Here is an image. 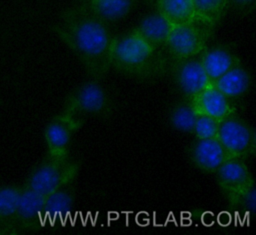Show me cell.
<instances>
[{
  "instance_id": "6da1fadb",
  "label": "cell",
  "mask_w": 256,
  "mask_h": 235,
  "mask_svg": "<svg viewBox=\"0 0 256 235\" xmlns=\"http://www.w3.org/2000/svg\"><path fill=\"white\" fill-rule=\"evenodd\" d=\"M56 33L93 76L103 75L111 66L110 54L115 37L107 23L89 7L78 6L64 12Z\"/></svg>"
},
{
  "instance_id": "7a4b0ae2",
  "label": "cell",
  "mask_w": 256,
  "mask_h": 235,
  "mask_svg": "<svg viewBox=\"0 0 256 235\" xmlns=\"http://www.w3.org/2000/svg\"><path fill=\"white\" fill-rule=\"evenodd\" d=\"M78 172V164L68 156L47 155L30 171L24 183L42 196L69 185Z\"/></svg>"
},
{
  "instance_id": "3957f363",
  "label": "cell",
  "mask_w": 256,
  "mask_h": 235,
  "mask_svg": "<svg viewBox=\"0 0 256 235\" xmlns=\"http://www.w3.org/2000/svg\"><path fill=\"white\" fill-rule=\"evenodd\" d=\"M155 57L156 51L133 30L114 38L110 65L128 73H143L152 66Z\"/></svg>"
},
{
  "instance_id": "277c9868",
  "label": "cell",
  "mask_w": 256,
  "mask_h": 235,
  "mask_svg": "<svg viewBox=\"0 0 256 235\" xmlns=\"http://www.w3.org/2000/svg\"><path fill=\"white\" fill-rule=\"evenodd\" d=\"M212 26L198 18L185 24L172 25L166 48L177 60L198 55L206 47L209 30Z\"/></svg>"
},
{
  "instance_id": "5b68a950",
  "label": "cell",
  "mask_w": 256,
  "mask_h": 235,
  "mask_svg": "<svg viewBox=\"0 0 256 235\" xmlns=\"http://www.w3.org/2000/svg\"><path fill=\"white\" fill-rule=\"evenodd\" d=\"M217 139L232 157L243 159L254 154L256 137L253 128L234 115L219 122Z\"/></svg>"
},
{
  "instance_id": "8992f818",
  "label": "cell",
  "mask_w": 256,
  "mask_h": 235,
  "mask_svg": "<svg viewBox=\"0 0 256 235\" xmlns=\"http://www.w3.org/2000/svg\"><path fill=\"white\" fill-rule=\"evenodd\" d=\"M110 108L109 96L104 87L97 81H88L78 86L70 95L66 111L74 115L106 114Z\"/></svg>"
},
{
  "instance_id": "52a82bcc",
  "label": "cell",
  "mask_w": 256,
  "mask_h": 235,
  "mask_svg": "<svg viewBox=\"0 0 256 235\" xmlns=\"http://www.w3.org/2000/svg\"><path fill=\"white\" fill-rule=\"evenodd\" d=\"M80 127L77 116L69 111L56 115L45 127L44 141L52 156H66L75 131Z\"/></svg>"
},
{
  "instance_id": "ba28073f",
  "label": "cell",
  "mask_w": 256,
  "mask_h": 235,
  "mask_svg": "<svg viewBox=\"0 0 256 235\" xmlns=\"http://www.w3.org/2000/svg\"><path fill=\"white\" fill-rule=\"evenodd\" d=\"M216 175L220 187L228 197L255 185L248 166L239 157H229L216 171Z\"/></svg>"
},
{
  "instance_id": "9c48e42d",
  "label": "cell",
  "mask_w": 256,
  "mask_h": 235,
  "mask_svg": "<svg viewBox=\"0 0 256 235\" xmlns=\"http://www.w3.org/2000/svg\"><path fill=\"white\" fill-rule=\"evenodd\" d=\"M191 106L196 114L206 115L218 121L233 116L235 113L231 99L212 84L191 97Z\"/></svg>"
},
{
  "instance_id": "30bf717a",
  "label": "cell",
  "mask_w": 256,
  "mask_h": 235,
  "mask_svg": "<svg viewBox=\"0 0 256 235\" xmlns=\"http://www.w3.org/2000/svg\"><path fill=\"white\" fill-rule=\"evenodd\" d=\"M175 75L181 90L190 98L208 87L211 81L200 60V54L178 59Z\"/></svg>"
},
{
  "instance_id": "8fae6325",
  "label": "cell",
  "mask_w": 256,
  "mask_h": 235,
  "mask_svg": "<svg viewBox=\"0 0 256 235\" xmlns=\"http://www.w3.org/2000/svg\"><path fill=\"white\" fill-rule=\"evenodd\" d=\"M45 197L28 188L21 186L18 204L16 224L26 230H34L43 227V209Z\"/></svg>"
},
{
  "instance_id": "7c38bea8",
  "label": "cell",
  "mask_w": 256,
  "mask_h": 235,
  "mask_svg": "<svg viewBox=\"0 0 256 235\" xmlns=\"http://www.w3.org/2000/svg\"><path fill=\"white\" fill-rule=\"evenodd\" d=\"M192 160L202 171L216 173L221 165L232 157L216 138L197 139L192 147Z\"/></svg>"
},
{
  "instance_id": "4fadbf2b",
  "label": "cell",
  "mask_w": 256,
  "mask_h": 235,
  "mask_svg": "<svg viewBox=\"0 0 256 235\" xmlns=\"http://www.w3.org/2000/svg\"><path fill=\"white\" fill-rule=\"evenodd\" d=\"M200 60L211 83L241 63L237 55L224 46L205 47L200 53Z\"/></svg>"
},
{
  "instance_id": "5bb4252c",
  "label": "cell",
  "mask_w": 256,
  "mask_h": 235,
  "mask_svg": "<svg viewBox=\"0 0 256 235\" xmlns=\"http://www.w3.org/2000/svg\"><path fill=\"white\" fill-rule=\"evenodd\" d=\"M172 25L158 12L143 18L134 29L156 52L166 48Z\"/></svg>"
},
{
  "instance_id": "9a60e30c",
  "label": "cell",
  "mask_w": 256,
  "mask_h": 235,
  "mask_svg": "<svg viewBox=\"0 0 256 235\" xmlns=\"http://www.w3.org/2000/svg\"><path fill=\"white\" fill-rule=\"evenodd\" d=\"M68 185L57 189L56 191L45 196L43 209V225L46 222L49 224L60 219L62 224H65V216L72 212L74 195L67 187Z\"/></svg>"
},
{
  "instance_id": "2e32d148",
  "label": "cell",
  "mask_w": 256,
  "mask_h": 235,
  "mask_svg": "<svg viewBox=\"0 0 256 235\" xmlns=\"http://www.w3.org/2000/svg\"><path fill=\"white\" fill-rule=\"evenodd\" d=\"M229 99L237 98L246 93L251 84L248 70L238 64L211 83Z\"/></svg>"
},
{
  "instance_id": "e0dca14e",
  "label": "cell",
  "mask_w": 256,
  "mask_h": 235,
  "mask_svg": "<svg viewBox=\"0 0 256 235\" xmlns=\"http://www.w3.org/2000/svg\"><path fill=\"white\" fill-rule=\"evenodd\" d=\"M21 186L15 184L0 185V227L5 233H14L17 228L16 216Z\"/></svg>"
},
{
  "instance_id": "ac0fdd59",
  "label": "cell",
  "mask_w": 256,
  "mask_h": 235,
  "mask_svg": "<svg viewBox=\"0 0 256 235\" xmlns=\"http://www.w3.org/2000/svg\"><path fill=\"white\" fill-rule=\"evenodd\" d=\"M157 12L171 25L191 22L195 19L192 0H155Z\"/></svg>"
},
{
  "instance_id": "d6986e66",
  "label": "cell",
  "mask_w": 256,
  "mask_h": 235,
  "mask_svg": "<svg viewBox=\"0 0 256 235\" xmlns=\"http://www.w3.org/2000/svg\"><path fill=\"white\" fill-rule=\"evenodd\" d=\"M133 4L134 0H90L88 7L107 23L125 17L132 9Z\"/></svg>"
},
{
  "instance_id": "ffe728a7",
  "label": "cell",
  "mask_w": 256,
  "mask_h": 235,
  "mask_svg": "<svg viewBox=\"0 0 256 235\" xmlns=\"http://www.w3.org/2000/svg\"><path fill=\"white\" fill-rule=\"evenodd\" d=\"M195 18L215 25L224 15L229 0H192Z\"/></svg>"
},
{
  "instance_id": "44dd1931",
  "label": "cell",
  "mask_w": 256,
  "mask_h": 235,
  "mask_svg": "<svg viewBox=\"0 0 256 235\" xmlns=\"http://www.w3.org/2000/svg\"><path fill=\"white\" fill-rule=\"evenodd\" d=\"M196 116L197 114L191 104L180 105L171 113V124L179 131L192 132Z\"/></svg>"
},
{
  "instance_id": "7402d4cb",
  "label": "cell",
  "mask_w": 256,
  "mask_h": 235,
  "mask_svg": "<svg viewBox=\"0 0 256 235\" xmlns=\"http://www.w3.org/2000/svg\"><path fill=\"white\" fill-rule=\"evenodd\" d=\"M218 120L206 115L197 114L192 132L197 139H209L216 138L219 128Z\"/></svg>"
},
{
  "instance_id": "603a6c76",
  "label": "cell",
  "mask_w": 256,
  "mask_h": 235,
  "mask_svg": "<svg viewBox=\"0 0 256 235\" xmlns=\"http://www.w3.org/2000/svg\"><path fill=\"white\" fill-rule=\"evenodd\" d=\"M230 202L237 208L242 209V212L250 213L255 210V185L238 194L229 196Z\"/></svg>"
},
{
  "instance_id": "cb8c5ba5",
  "label": "cell",
  "mask_w": 256,
  "mask_h": 235,
  "mask_svg": "<svg viewBox=\"0 0 256 235\" xmlns=\"http://www.w3.org/2000/svg\"><path fill=\"white\" fill-rule=\"evenodd\" d=\"M232 4L234 7L238 9L247 10L254 7L255 0H229V5Z\"/></svg>"
},
{
  "instance_id": "d4e9b609",
  "label": "cell",
  "mask_w": 256,
  "mask_h": 235,
  "mask_svg": "<svg viewBox=\"0 0 256 235\" xmlns=\"http://www.w3.org/2000/svg\"><path fill=\"white\" fill-rule=\"evenodd\" d=\"M3 233H5V231L0 227V234H3Z\"/></svg>"
}]
</instances>
